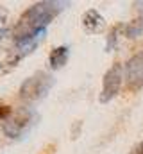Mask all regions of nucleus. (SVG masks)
<instances>
[{
	"label": "nucleus",
	"mask_w": 143,
	"mask_h": 154,
	"mask_svg": "<svg viewBox=\"0 0 143 154\" xmlns=\"http://www.w3.org/2000/svg\"><path fill=\"white\" fill-rule=\"evenodd\" d=\"M68 61V47H56L50 56H48V63H50V68L52 70H57V68H63Z\"/></svg>",
	"instance_id": "nucleus-7"
},
{
	"label": "nucleus",
	"mask_w": 143,
	"mask_h": 154,
	"mask_svg": "<svg viewBox=\"0 0 143 154\" xmlns=\"http://www.w3.org/2000/svg\"><path fill=\"white\" fill-rule=\"evenodd\" d=\"M38 120L32 109L29 108H23V109H18V111H13V115L9 116L5 122H2V131L7 138H22Z\"/></svg>",
	"instance_id": "nucleus-3"
},
{
	"label": "nucleus",
	"mask_w": 143,
	"mask_h": 154,
	"mask_svg": "<svg viewBox=\"0 0 143 154\" xmlns=\"http://www.w3.org/2000/svg\"><path fill=\"white\" fill-rule=\"evenodd\" d=\"M125 82L127 88L136 91L143 86V52L134 54L125 65Z\"/></svg>",
	"instance_id": "nucleus-5"
},
{
	"label": "nucleus",
	"mask_w": 143,
	"mask_h": 154,
	"mask_svg": "<svg viewBox=\"0 0 143 154\" xmlns=\"http://www.w3.org/2000/svg\"><path fill=\"white\" fill-rule=\"evenodd\" d=\"M82 27H84V31L90 32V34H99V32L106 27V20H104V16H102L99 11L90 9V11H86V13L82 14Z\"/></svg>",
	"instance_id": "nucleus-6"
},
{
	"label": "nucleus",
	"mask_w": 143,
	"mask_h": 154,
	"mask_svg": "<svg viewBox=\"0 0 143 154\" xmlns=\"http://www.w3.org/2000/svg\"><path fill=\"white\" fill-rule=\"evenodd\" d=\"M54 86V77L45 74V72H36L31 75L20 88V99L25 102H36L47 97L50 88Z\"/></svg>",
	"instance_id": "nucleus-2"
},
{
	"label": "nucleus",
	"mask_w": 143,
	"mask_h": 154,
	"mask_svg": "<svg viewBox=\"0 0 143 154\" xmlns=\"http://www.w3.org/2000/svg\"><path fill=\"white\" fill-rule=\"evenodd\" d=\"M61 5H66V2H38L32 7H29L18 20V23L13 29L14 41L27 36H34L38 32L45 31L47 25L56 18V14L63 9Z\"/></svg>",
	"instance_id": "nucleus-1"
},
{
	"label": "nucleus",
	"mask_w": 143,
	"mask_h": 154,
	"mask_svg": "<svg viewBox=\"0 0 143 154\" xmlns=\"http://www.w3.org/2000/svg\"><path fill=\"white\" fill-rule=\"evenodd\" d=\"M132 154H143V142L136 147V149H134V152H132Z\"/></svg>",
	"instance_id": "nucleus-11"
},
{
	"label": "nucleus",
	"mask_w": 143,
	"mask_h": 154,
	"mask_svg": "<svg viewBox=\"0 0 143 154\" xmlns=\"http://www.w3.org/2000/svg\"><path fill=\"white\" fill-rule=\"evenodd\" d=\"M5 20H7V13H5V9H2V7H0V25H4V23H5Z\"/></svg>",
	"instance_id": "nucleus-10"
},
{
	"label": "nucleus",
	"mask_w": 143,
	"mask_h": 154,
	"mask_svg": "<svg viewBox=\"0 0 143 154\" xmlns=\"http://www.w3.org/2000/svg\"><path fill=\"white\" fill-rule=\"evenodd\" d=\"M122 81H123V70H122V65H113L104 75L102 81V91H100V97L99 100L102 104L109 102L111 99H114L122 88Z\"/></svg>",
	"instance_id": "nucleus-4"
},
{
	"label": "nucleus",
	"mask_w": 143,
	"mask_h": 154,
	"mask_svg": "<svg viewBox=\"0 0 143 154\" xmlns=\"http://www.w3.org/2000/svg\"><path fill=\"white\" fill-rule=\"evenodd\" d=\"M122 29H125V27H123V25H116V27L109 32V38H107V47H106L107 52H111V50L116 47V39H118V36H120V31H122Z\"/></svg>",
	"instance_id": "nucleus-9"
},
{
	"label": "nucleus",
	"mask_w": 143,
	"mask_h": 154,
	"mask_svg": "<svg viewBox=\"0 0 143 154\" xmlns=\"http://www.w3.org/2000/svg\"><path fill=\"white\" fill-rule=\"evenodd\" d=\"M140 34H143V13L140 18H136L134 22L125 25V36L127 38H138Z\"/></svg>",
	"instance_id": "nucleus-8"
}]
</instances>
